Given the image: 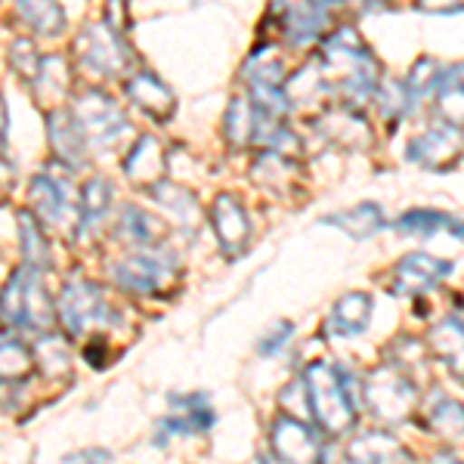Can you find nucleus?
Here are the masks:
<instances>
[{
    "label": "nucleus",
    "mask_w": 464,
    "mask_h": 464,
    "mask_svg": "<svg viewBox=\"0 0 464 464\" xmlns=\"http://www.w3.org/2000/svg\"><path fill=\"white\" fill-rule=\"evenodd\" d=\"M316 63L325 87L341 93L347 109L362 111L365 102L375 100V90L381 84V69L375 53L365 47L362 37L356 34V28H341L338 34L328 37L325 50H322Z\"/></svg>",
    "instance_id": "obj_1"
},
{
    "label": "nucleus",
    "mask_w": 464,
    "mask_h": 464,
    "mask_svg": "<svg viewBox=\"0 0 464 464\" xmlns=\"http://www.w3.org/2000/svg\"><path fill=\"white\" fill-rule=\"evenodd\" d=\"M306 393H310V409H313V421L319 424L325 433L341 437L350 433L356 424V406L353 396L347 391V381L332 362H313L306 369Z\"/></svg>",
    "instance_id": "obj_2"
},
{
    "label": "nucleus",
    "mask_w": 464,
    "mask_h": 464,
    "mask_svg": "<svg viewBox=\"0 0 464 464\" xmlns=\"http://www.w3.org/2000/svg\"><path fill=\"white\" fill-rule=\"evenodd\" d=\"M0 316L10 325L32 328V332H50V325L56 319V306L34 269L25 266L19 273H13V279L6 282L4 295H0Z\"/></svg>",
    "instance_id": "obj_3"
},
{
    "label": "nucleus",
    "mask_w": 464,
    "mask_h": 464,
    "mask_svg": "<svg viewBox=\"0 0 464 464\" xmlns=\"http://www.w3.org/2000/svg\"><path fill=\"white\" fill-rule=\"evenodd\" d=\"M365 402L381 424H406L418 409V387L396 365H378L365 378Z\"/></svg>",
    "instance_id": "obj_4"
},
{
    "label": "nucleus",
    "mask_w": 464,
    "mask_h": 464,
    "mask_svg": "<svg viewBox=\"0 0 464 464\" xmlns=\"http://www.w3.org/2000/svg\"><path fill=\"white\" fill-rule=\"evenodd\" d=\"M115 285L133 295H161L174 285L177 279V260L174 254L159 251V248H143L137 254H127V257L115 260L109 266Z\"/></svg>",
    "instance_id": "obj_5"
},
{
    "label": "nucleus",
    "mask_w": 464,
    "mask_h": 464,
    "mask_svg": "<svg viewBox=\"0 0 464 464\" xmlns=\"http://www.w3.org/2000/svg\"><path fill=\"white\" fill-rule=\"evenodd\" d=\"M72 115L81 130H84L90 149H115L127 130L124 111L118 109L115 100H109L100 90H84V93L74 96Z\"/></svg>",
    "instance_id": "obj_6"
},
{
    "label": "nucleus",
    "mask_w": 464,
    "mask_h": 464,
    "mask_svg": "<svg viewBox=\"0 0 464 464\" xmlns=\"http://www.w3.org/2000/svg\"><path fill=\"white\" fill-rule=\"evenodd\" d=\"M56 319L72 338H84L90 332H102L115 322V313L90 282H69L56 304Z\"/></svg>",
    "instance_id": "obj_7"
},
{
    "label": "nucleus",
    "mask_w": 464,
    "mask_h": 464,
    "mask_svg": "<svg viewBox=\"0 0 464 464\" xmlns=\"http://www.w3.org/2000/svg\"><path fill=\"white\" fill-rule=\"evenodd\" d=\"M28 198H32V214L44 227H56V229H63L65 236H72V232L81 227V205L74 201L65 179H59L53 174L34 177Z\"/></svg>",
    "instance_id": "obj_8"
},
{
    "label": "nucleus",
    "mask_w": 464,
    "mask_h": 464,
    "mask_svg": "<svg viewBox=\"0 0 464 464\" xmlns=\"http://www.w3.org/2000/svg\"><path fill=\"white\" fill-rule=\"evenodd\" d=\"M74 53L84 69L102 74V78H115L124 72L130 59H124V37L115 34L109 25H90L74 44Z\"/></svg>",
    "instance_id": "obj_9"
},
{
    "label": "nucleus",
    "mask_w": 464,
    "mask_h": 464,
    "mask_svg": "<svg viewBox=\"0 0 464 464\" xmlns=\"http://www.w3.org/2000/svg\"><path fill=\"white\" fill-rule=\"evenodd\" d=\"M269 446H273L276 459L285 464H319L322 446L316 430H310L306 421L282 415L279 421H273L269 428Z\"/></svg>",
    "instance_id": "obj_10"
},
{
    "label": "nucleus",
    "mask_w": 464,
    "mask_h": 464,
    "mask_svg": "<svg viewBox=\"0 0 464 464\" xmlns=\"http://www.w3.org/2000/svg\"><path fill=\"white\" fill-rule=\"evenodd\" d=\"M452 273V264L446 260H437L433 254L415 251L409 257H402L393 269V291L402 297H421L428 295L433 285L446 279Z\"/></svg>",
    "instance_id": "obj_11"
},
{
    "label": "nucleus",
    "mask_w": 464,
    "mask_h": 464,
    "mask_svg": "<svg viewBox=\"0 0 464 464\" xmlns=\"http://www.w3.org/2000/svg\"><path fill=\"white\" fill-rule=\"evenodd\" d=\"M269 6H273V16L279 22L285 41L295 47L316 41L328 19V13H322L313 0H269Z\"/></svg>",
    "instance_id": "obj_12"
},
{
    "label": "nucleus",
    "mask_w": 464,
    "mask_h": 464,
    "mask_svg": "<svg viewBox=\"0 0 464 464\" xmlns=\"http://www.w3.org/2000/svg\"><path fill=\"white\" fill-rule=\"evenodd\" d=\"M211 223L217 229V238H220L223 251L229 257H238L251 242V220L245 205L236 196H217L214 208H211Z\"/></svg>",
    "instance_id": "obj_13"
},
{
    "label": "nucleus",
    "mask_w": 464,
    "mask_h": 464,
    "mask_svg": "<svg viewBox=\"0 0 464 464\" xmlns=\"http://www.w3.org/2000/svg\"><path fill=\"white\" fill-rule=\"evenodd\" d=\"M461 149H464V143H461L459 130L446 124V127H433V130L421 133L418 140H411L409 159L428 170H446L459 161Z\"/></svg>",
    "instance_id": "obj_14"
},
{
    "label": "nucleus",
    "mask_w": 464,
    "mask_h": 464,
    "mask_svg": "<svg viewBox=\"0 0 464 464\" xmlns=\"http://www.w3.org/2000/svg\"><path fill=\"white\" fill-rule=\"evenodd\" d=\"M316 127H319L322 137L332 140V143H338L341 149H353L356 152V149H365L372 143V127L362 118V111L347 109V106L322 111Z\"/></svg>",
    "instance_id": "obj_15"
},
{
    "label": "nucleus",
    "mask_w": 464,
    "mask_h": 464,
    "mask_svg": "<svg viewBox=\"0 0 464 464\" xmlns=\"http://www.w3.org/2000/svg\"><path fill=\"white\" fill-rule=\"evenodd\" d=\"M47 127H50V146H53L56 159L65 161L69 168H84L90 146H87L84 130L78 127V121H74L72 111L69 109L50 111Z\"/></svg>",
    "instance_id": "obj_16"
},
{
    "label": "nucleus",
    "mask_w": 464,
    "mask_h": 464,
    "mask_svg": "<svg viewBox=\"0 0 464 464\" xmlns=\"http://www.w3.org/2000/svg\"><path fill=\"white\" fill-rule=\"evenodd\" d=\"M343 464H411L409 452L384 430L359 433L343 449Z\"/></svg>",
    "instance_id": "obj_17"
},
{
    "label": "nucleus",
    "mask_w": 464,
    "mask_h": 464,
    "mask_svg": "<svg viewBox=\"0 0 464 464\" xmlns=\"http://www.w3.org/2000/svg\"><path fill=\"white\" fill-rule=\"evenodd\" d=\"M127 96L155 121H168L177 109L174 90L164 84L161 78H155L152 72H137L133 78H127Z\"/></svg>",
    "instance_id": "obj_18"
},
{
    "label": "nucleus",
    "mask_w": 464,
    "mask_h": 464,
    "mask_svg": "<svg viewBox=\"0 0 464 464\" xmlns=\"http://www.w3.org/2000/svg\"><path fill=\"white\" fill-rule=\"evenodd\" d=\"M428 350L440 362L446 365V372L459 384H464V322L461 319H443L428 332Z\"/></svg>",
    "instance_id": "obj_19"
},
{
    "label": "nucleus",
    "mask_w": 464,
    "mask_h": 464,
    "mask_svg": "<svg viewBox=\"0 0 464 464\" xmlns=\"http://www.w3.org/2000/svg\"><path fill=\"white\" fill-rule=\"evenodd\" d=\"M372 313H375V301L365 291H350L334 304L332 316H328V332L341 334V338H356L369 328Z\"/></svg>",
    "instance_id": "obj_20"
},
{
    "label": "nucleus",
    "mask_w": 464,
    "mask_h": 464,
    "mask_svg": "<svg viewBox=\"0 0 464 464\" xmlns=\"http://www.w3.org/2000/svg\"><path fill=\"white\" fill-rule=\"evenodd\" d=\"M124 177L130 179L133 186H155L161 183L164 177V149L155 137H140L137 146L127 152L124 159Z\"/></svg>",
    "instance_id": "obj_21"
},
{
    "label": "nucleus",
    "mask_w": 464,
    "mask_h": 464,
    "mask_svg": "<svg viewBox=\"0 0 464 464\" xmlns=\"http://www.w3.org/2000/svg\"><path fill=\"white\" fill-rule=\"evenodd\" d=\"M34 96L41 106H47L50 111L59 109V102L72 93V65L63 56H50L41 63V72L32 81Z\"/></svg>",
    "instance_id": "obj_22"
},
{
    "label": "nucleus",
    "mask_w": 464,
    "mask_h": 464,
    "mask_svg": "<svg viewBox=\"0 0 464 464\" xmlns=\"http://www.w3.org/2000/svg\"><path fill=\"white\" fill-rule=\"evenodd\" d=\"M325 227H338L341 232H347L350 238H356V242H362V238H372L378 236L381 229H384V211H381V205H372V201H365V205H356V208H347V211L341 214H332L325 217Z\"/></svg>",
    "instance_id": "obj_23"
},
{
    "label": "nucleus",
    "mask_w": 464,
    "mask_h": 464,
    "mask_svg": "<svg viewBox=\"0 0 464 464\" xmlns=\"http://www.w3.org/2000/svg\"><path fill=\"white\" fill-rule=\"evenodd\" d=\"M174 402V411L177 418H168L161 428H170L168 433H205L211 430L214 424V411L208 406L205 396L192 393V396H177Z\"/></svg>",
    "instance_id": "obj_24"
},
{
    "label": "nucleus",
    "mask_w": 464,
    "mask_h": 464,
    "mask_svg": "<svg viewBox=\"0 0 464 464\" xmlns=\"http://www.w3.org/2000/svg\"><path fill=\"white\" fill-rule=\"evenodd\" d=\"M118 232H121L124 242L137 245V248H159L164 242V223L159 217H152L149 211H140V208H133V205L124 208Z\"/></svg>",
    "instance_id": "obj_25"
},
{
    "label": "nucleus",
    "mask_w": 464,
    "mask_h": 464,
    "mask_svg": "<svg viewBox=\"0 0 464 464\" xmlns=\"http://www.w3.org/2000/svg\"><path fill=\"white\" fill-rule=\"evenodd\" d=\"M149 196H152L159 205L170 208L174 211V223L177 227H183L186 232H192L198 227L201 214H198V201L192 196L189 189H183V186H174V183H155L152 189H149Z\"/></svg>",
    "instance_id": "obj_26"
},
{
    "label": "nucleus",
    "mask_w": 464,
    "mask_h": 464,
    "mask_svg": "<svg viewBox=\"0 0 464 464\" xmlns=\"http://www.w3.org/2000/svg\"><path fill=\"white\" fill-rule=\"evenodd\" d=\"M437 111L449 127H464V65L443 69V81L437 87Z\"/></svg>",
    "instance_id": "obj_27"
},
{
    "label": "nucleus",
    "mask_w": 464,
    "mask_h": 464,
    "mask_svg": "<svg viewBox=\"0 0 464 464\" xmlns=\"http://www.w3.org/2000/svg\"><path fill=\"white\" fill-rule=\"evenodd\" d=\"M19 16L34 34H59L65 28V16L59 0H16Z\"/></svg>",
    "instance_id": "obj_28"
},
{
    "label": "nucleus",
    "mask_w": 464,
    "mask_h": 464,
    "mask_svg": "<svg viewBox=\"0 0 464 464\" xmlns=\"http://www.w3.org/2000/svg\"><path fill=\"white\" fill-rule=\"evenodd\" d=\"M428 424L433 433H440L446 440H464V406L437 393L428 406Z\"/></svg>",
    "instance_id": "obj_29"
},
{
    "label": "nucleus",
    "mask_w": 464,
    "mask_h": 464,
    "mask_svg": "<svg viewBox=\"0 0 464 464\" xmlns=\"http://www.w3.org/2000/svg\"><path fill=\"white\" fill-rule=\"evenodd\" d=\"M223 133H227L229 146L242 149L254 137V102L248 96H232L227 118H223Z\"/></svg>",
    "instance_id": "obj_30"
},
{
    "label": "nucleus",
    "mask_w": 464,
    "mask_h": 464,
    "mask_svg": "<svg viewBox=\"0 0 464 464\" xmlns=\"http://www.w3.org/2000/svg\"><path fill=\"white\" fill-rule=\"evenodd\" d=\"M19 229H22V254H25V266L37 273V269H44L50 264L47 236H44L41 223H37V217L32 211L19 214Z\"/></svg>",
    "instance_id": "obj_31"
},
{
    "label": "nucleus",
    "mask_w": 464,
    "mask_h": 464,
    "mask_svg": "<svg viewBox=\"0 0 464 464\" xmlns=\"http://www.w3.org/2000/svg\"><path fill=\"white\" fill-rule=\"evenodd\" d=\"M34 372V356L25 343L19 341H0V381L19 384Z\"/></svg>",
    "instance_id": "obj_32"
},
{
    "label": "nucleus",
    "mask_w": 464,
    "mask_h": 464,
    "mask_svg": "<svg viewBox=\"0 0 464 464\" xmlns=\"http://www.w3.org/2000/svg\"><path fill=\"white\" fill-rule=\"evenodd\" d=\"M78 205H81V227L84 229L96 227L111 205V186L106 183V179H90L84 189H81Z\"/></svg>",
    "instance_id": "obj_33"
},
{
    "label": "nucleus",
    "mask_w": 464,
    "mask_h": 464,
    "mask_svg": "<svg viewBox=\"0 0 464 464\" xmlns=\"http://www.w3.org/2000/svg\"><path fill=\"white\" fill-rule=\"evenodd\" d=\"M452 227V217L443 214V211H430V208H421V211H409L396 220V229L402 236H421V238H430L437 232H443Z\"/></svg>",
    "instance_id": "obj_34"
},
{
    "label": "nucleus",
    "mask_w": 464,
    "mask_h": 464,
    "mask_svg": "<svg viewBox=\"0 0 464 464\" xmlns=\"http://www.w3.org/2000/svg\"><path fill=\"white\" fill-rule=\"evenodd\" d=\"M440 81H443V65H440L437 59H430V56L418 59V63L411 65L409 81H406L409 100H411V102L424 100V96L433 93V90L440 87Z\"/></svg>",
    "instance_id": "obj_35"
},
{
    "label": "nucleus",
    "mask_w": 464,
    "mask_h": 464,
    "mask_svg": "<svg viewBox=\"0 0 464 464\" xmlns=\"http://www.w3.org/2000/svg\"><path fill=\"white\" fill-rule=\"evenodd\" d=\"M375 102H378V109H381V115H384L387 124H393V121L400 124L402 111L411 106L406 84H396V81H384V84H378Z\"/></svg>",
    "instance_id": "obj_36"
},
{
    "label": "nucleus",
    "mask_w": 464,
    "mask_h": 464,
    "mask_svg": "<svg viewBox=\"0 0 464 464\" xmlns=\"http://www.w3.org/2000/svg\"><path fill=\"white\" fill-rule=\"evenodd\" d=\"M37 359H41L44 372H47L50 378H59L65 375V372L72 369V350L65 347L63 338H56V334H47V338H41V347H37Z\"/></svg>",
    "instance_id": "obj_37"
},
{
    "label": "nucleus",
    "mask_w": 464,
    "mask_h": 464,
    "mask_svg": "<svg viewBox=\"0 0 464 464\" xmlns=\"http://www.w3.org/2000/svg\"><path fill=\"white\" fill-rule=\"evenodd\" d=\"M279 406L288 418H297V421H313V409H310V393H306L304 381H291V384L282 391Z\"/></svg>",
    "instance_id": "obj_38"
},
{
    "label": "nucleus",
    "mask_w": 464,
    "mask_h": 464,
    "mask_svg": "<svg viewBox=\"0 0 464 464\" xmlns=\"http://www.w3.org/2000/svg\"><path fill=\"white\" fill-rule=\"evenodd\" d=\"M424 343L418 338H400L393 343V365L400 372H424Z\"/></svg>",
    "instance_id": "obj_39"
},
{
    "label": "nucleus",
    "mask_w": 464,
    "mask_h": 464,
    "mask_svg": "<svg viewBox=\"0 0 464 464\" xmlns=\"http://www.w3.org/2000/svg\"><path fill=\"white\" fill-rule=\"evenodd\" d=\"M10 63H13V69L19 72V78H25V81H34L37 72H41V59H37L34 44L25 41V37H19V41L13 44Z\"/></svg>",
    "instance_id": "obj_40"
},
{
    "label": "nucleus",
    "mask_w": 464,
    "mask_h": 464,
    "mask_svg": "<svg viewBox=\"0 0 464 464\" xmlns=\"http://www.w3.org/2000/svg\"><path fill=\"white\" fill-rule=\"evenodd\" d=\"M288 338H291V322H279V325H276V332L269 328V334H266L264 341H260V353H264V356L279 353V347H282V343H285Z\"/></svg>",
    "instance_id": "obj_41"
},
{
    "label": "nucleus",
    "mask_w": 464,
    "mask_h": 464,
    "mask_svg": "<svg viewBox=\"0 0 464 464\" xmlns=\"http://www.w3.org/2000/svg\"><path fill=\"white\" fill-rule=\"evenodd\" d=\"M418 13H464V0H415Z\"/></svg>",
    "instance_id": "obj_42"
},
{
    "label": "nucleus",
    "mask_w": 464,
    "mask_h": 464,
    "mask_svg": "<svg viewBox=\"0 0 464 464\" xmlns=\"http://www.w3.org/2000/svg\"><path fill=\"white\" fill-rule=\"evenodd\" d=\"M106 461H109L106 449H90V452H78L74 459H69L65 464H106Z\"/></svg>",
    "instance_id": "obj_43"
},
{
    "label": "nucleus",
    "mask_w": 464,
    "mask_h": 464,
    "mask_svg": "<svg viewBox=\"0 0 464 464\" xmlns=\"http://www.w3.org/2000/svg\"><path fill=\"white\" fill-rule=\"evenodd\" d=\"M4 146H6V102L0 100V155H4Z\"/></svg>",
    "instance_id": "obj_44"
},
{
    "label": "nucleus",
    "mask_w": 464,
    "mask_h": 464,
    "mask_svg": "<svg viewBox=\"0 0 464 464\" xmlns=\"http://www.w3.org/2000/svg\"><path fill=\"white\" fill-rule=\"evenodd\" d=\"M430 464H464L459 455H452V452H440V455H433V461Z\"/></svg>",
    "instance_id": "obj_45"
},
{
    "label": "nucleus",
    "mask_w": 464,
    "mask_h": 464,
    "mask_svg": "<svg viewBox=\"0 0 464 464\" xmlns=\"http://www.w3.org/2000/svg\"><path fill=\"white\" fill-rule=\"evenodd\" d=\"M365 4H378V0H365Z\"/></svg>",
    "instance_id": "obj_46"
}]
</instances>
